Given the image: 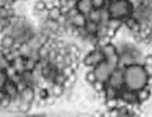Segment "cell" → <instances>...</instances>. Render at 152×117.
I'll return each instance as SVG.
<instances>
[{
  "instance_id": "6da1fadb",
  "label": "cell",
  "mask_w": 152,
  "mask_h": 117,
  "mask_svg": "<svg viewBox=\"0 0 152 117\" xmlns=\"http://www.w3.org/2000/svg\"><path fill=\"white\" fill-rule=\"evenodd\" d=\"M147 73L142 64H131L124 67L125 87L138 91L147 86Z\"/></svg>"
},
{
  "instance_id": "4fadbf2b",
  "label": "cell",
  "mask_w": 152,
  "mask_h": 117,
  "mask_svg": "<svg viewBox=\"0 0 152 117\" xmlns=\"http://www.w3.org/2000/svg\"><path fill=\"white\" fill-rule=\"evenodd\" d=\"M119 93H120V90L116 89V87H113L108 84H106V87L102 92V97H103V100L104 98H118L119 97Z\"/></svg>"
},
{
  "instance_id": "5bb4252c",
  "label": "cell",
  "mask_w": 152,
  "mask_h": 117,
  "mask_svg": "<svg viewBox=\"0 0 152 117\" xmlns=\"http://www.w3.org/2000/svg\"><path fill=\"white\" fill-rule=\"evenodd\" d=\"M137 97H138V102L140 104L145 103L148 100V98L151 97V93H150V90H148V86H145L140 90L137 91Z\"/></svg>"
},
{
  "instance_id": "2e32d148",
  "label": "cell",
  "mask_w": 152,
  "mask_h": 117,
  "mask_svg": "<svg viewBox=\"0 0 152 117\" xmlns=\"http://www.w3.org/2000/svg\"><path fill=\"white\" fill-rule=\"evenodd\" d=\"M84 28H86V31H87V33H88V34H91V35H96V37H97V31H99V22H95V21H90V20H87Z\"/></svg>"
},
{
  "instance_id": "e0dca14e",
  "label": "cell",
  "mask_w": 152,
  "mask_h": 117,
  "mask_svg": "<svg viewBox=\"0 0 152 117\" xmlns=\"http://www.w3.org/2000/svg\"><path fill=\"white\" fill-rule=\"evenodd\" d=\"M87 19L90 20V21L100 22V21H101V9L93 8V9L87 14Z\"/></svg>"
},
{
  "instance_id": "7c38bea8",
  "label": "cell",
  "mask_w": 152,
  "mask_h": 117,
  "mask_svg": "<svg viewBox=\"0 0 152 117\" xmlns=\"http://www.w3.org/2000/svg\"><path fill=\"white\" fill-rule=\"evenodd\" d=\"M100 50L102 51V53H103L104 58H108V57H112V56L118 54V48H116L115 44H113L112 41H110V43H108V44H106L104 46L100 47Z\"/></svg>"
},
{
  "instance_id": "83f0119b",
  "label": "cell",
  "mask_w": 152,
  "mask_h": 117,
  "mask_svg": "<svg viewBox=\"0 0 152 117\" xmlns=\"http://www.w3.org/2000/svg\"><path fill=\"white\" fill-rule=\"evenodd\" d=\"M148 86V90H150V93H151V96H152V84L151 85H147Z\"/></svg>"
},
{
  "instance_id": "8992f818",
  "label": "cell",
  "mask_w": 152,
  "mask_h": 117,
  "mask_svg": "<svg viewBox=\"0 0 152 117\" xmlns=\"http://www.w3.org/2000/svg\"><path fill=\"white\" fill-rule=\"evenodd\" d=\"M119 98H121L125 103L129 104V105H140V103L138 102V97H137V91L127 89V87H122L120 90L119 93Z\"/></svg>"
},
{
  "instance_id": "f1b7e54d",
  "label": "cell",
  "mask_w": 152,
  "mask_h": 117,
  "mask_svg": "<svg viewBox=\"0 0 152 117\" xmlns=\"http://www.w3.org/2000/svg\"><path fill=\"white\" fill-rule=\"evenodd\" d=\"M109 1H114V0H109Z\"/></svg>"
},
{
  "instance_id": "ba28073f",
  "label": "cell",
  "mask_w": 152,
  "mask_h": 117,
  "mask_svg": "<svg viewBox=\"0 0 152 117\" xmlns=\"http://www.w3.org/2000/svg\"><path fill=\"white\" fill-rule=\"evenodd\" d=\"M4 91H5V93L7 95V96H10L11 98H15L17 96H19V89H18V85H17V83L14 82V80H12L11 78H8V80L6 82V84H5V86H4V89H2Z\"/></svg>"
},
{
  "instance_id": "44dd1931",
  "label": "cell",
  "mask_w": 152,
  "mask_h": 117,
  "mask_svg": "<svg viewBox=\"0 0 152 117\" xmlns=\"http://www.w3.org/2000/svg\"><path fill=\"white\" fill-rule=\"evenodd\" d=\"M46 11V1L45 0H36L33 4V12L40 13Z\"/></svg>"
},
{
  "instance_id": "277c9868",
  "label": "cell",
  "mask_w": 152,
  "mask_h": 117,
  "mask_svg": "<svg viewBox=\"0 0 152 117\" xmlns=\"http://www.w3.org/2000/svg\"><path fill=\"white\" fill-rule=\"evenodd\" d=\"M114 69H116V67L112 66L106 59L93 67V70L95 72V76H96V79L97 80H102V82H107L108 80V78H109V76H110V73H112V71Z\"/></svg>"
},
{
  "instance_id": "9c48e42d",
  "label": "cell",
  "mask_w": 152,
  "mask_h": 117,
  "mask_svg": "<svg viewBox=\"0 0 152 117\" xmlns=\"http://www.w3.org/2000/svg\"><path fill=\"white\" fill-rule=\"evenodd\" d=\"M71 25L75 27V28H78V27H84L86 26V22H87V15L86 14H82V13H76L74 17L69 18Z\"/></svg>"
},
{
  "instance_id": "9a60e30c",
  "label": "cell",
  "mask_w": 152,
  "mask_h": 117,
  "mask_svg": "<svg viewBox=\"0 0 152 117\" xmlns=\"http://www.w3.org/2000/svg\"><path fill=\"white\" fill-rule=\"evenodd\" d=\"M124 26V21L120 19H115V18H109V20L107 21V27L112 31L118 32L121 27Z\"/></svg>"
},
{
  "instance_id": "30bf717a",
  "label": "cell",
  "mask_w": 152,
  "mask_h": 117,
  "mask_svg": "<svg viewBox=\"0 0 152 117\" xmlns=\"http://www.w3.org/2000/svg\"><path fill=\"white\" fill-rule=\"evenodd\" d=\"M76 8L80 13L82 14H88L91 9H93V6H91V1L90 0H78L76 2Z\"/></svg>"
},
{
  "instance_id": "8fae6325",
  "label": "cell",
  "mask_w": 152,
  "mask_h": 117,
  "mask_svg": "<svg viewBox=\"0 0 152 117\" xmlns=\"http://www.w3.org/2000/svg\"><path fill=\"white\" fill-rule=\"evenodd\" d=\"M49 91H50V95L53 96V97H56L57 99L61 98L62 96H64V93H65L64 86L62 84H55V83L51 84V85H49Z\"/></svg>"
},
{
  "instance_id": "d4e9b609",
  "label": "cell",
  "mask_w": 152,
  "mask_h": 117,
  "mask_svg": "<svg viewBox=\"0 0 152 117\" xmlns=\"http://www.w3.org/2000/svg\"><path fill=\"white\" fill-rule=\"evenodd\" d=\"M142 65H152V54H147L144 57Z\"/></svg>"
},
{
  "instance_id": "7402d4cb",
  "label": "cell",
  "mask_w": 152,
  "mask_h": 117,
  "mask_svg": "<svg viewBox=\"0 0 152 117\" xmlns=\"http://www.w3.org/2000/svg\"><path fill=\"white\" fill-rule=\"evenodd\" d=\"M84 80H86L89 85H91V84L96 80V76H95V72H94L93 67H89V70L86 72V74H84Z\"/></svg>"
},
{
  "instance_id": "4316f807",
  "label": "cell",
  "mask_w": 152,
  "mask_h": 117,
  "mask_svg": "<svg viewBox=\"0 0 152 117\" xmlns=\"http://www.w3.org/2000/svg\"><path fill=\"white\" fill-rule=\"evenodd\" d=\"M53 6H55V5H53V1H52V0H48V1H46V11L51 9Z\"/></svg>"
},
{
  "instance_id": "5b68a950",
  "label": "cell",
  "mask_w": 152,
  "mask_h": 117,
  "mask_svg": "<svg viewBox=\"0 0 152 117\" xmlns=\"http://www.w3.org/2000/svg\"><path fill=\"white\" fill-rule=\"evenodd\" d=\"M108 85L116 87L119 90H121L125 86V79H124V67L118 66L116 69H114L108 78V80L106 82Z\"/></svg>"
},
{
  "instance_id": "7a4b0ae2",
  "label": "cell",
  "mask_w": 152,
  "mask_h": 117,
  "mask_svg": "<svg viewBox=\"0 0 152 117\" xmlns=\"http://www.w3.org/2000/svg\"><path fill=\"white\" fill-rule=\"evenodd\" d=\"M107 9L109 12L110 18L125 20L126 18L131 17L134 11V4L132 0H114L107 2Z\"/></svg>"
},
{
  "instance_id": "603a6c76",
  "label": "cell",
  "mask_w": 152,
  "mask_h": 117,
  "mask_svg": "<svg viewBox=\"0 0 152 117\" xmlns=\"http://www.w3.org/2000/svg\"><path fill=\"white\" fill-rule=\"evenodd\" d=\"M90 1H91L93 8H96V9H101V8L106 7L107 2H108V0H90Z\"/></svg>"
},
{
  "instance_id": "d6986e66",
  "label": "cell",
  "mask_w": 152,
  "mask_h": 117,
  "mask_svg": "<svg viewBox=\"0 0 152 117\" xmlns=\"http://www.w3.org/2000/svg\"><path fill=\"white\" fill-rule=\"evenodd\" d=\"M106 82H102V80H95L93 84H91V87H93V90L97 93V95H102V92H103V90H104V87H106Z\"/></svg>"
},
{
  "instance_id": "484cf974",
  "label": "cell",
  "mask_w": 152,
  "mask_h": 117,
  "mask_svg": "<svg viewBox=\"0 0 152 117\" xmlns=\"http://www.w3.org/2000/svg\"><path fill=\"white\" fill-rule=\"evenodd\" d=\"M144 69L148 77H152V65H144Z\"/></svg>"
},
{
  "instance_id": "f546056e",
  "label": "cell",
  "mask_w": 152,
  "mask_h": 117,
  "mask_svg": "<svg viewBox=\"0 0 152 117\" xmlns=\"http://www.w3.org/2000/svg\"><path fill=\"white\" fill-rule=\"evenodd\" d=\"M21 1H25V0H21Z\"/></svg>"
},
{
  "instance_id": "ac0fdd59",
  "label": "cell",
  "mask_w": 152,
  "mask_h": 117,
  "mask_svg": "<svg viewBox=\"0 0 152 117\" xmlns=\"http://www.w3.org/2000/svg\"><path fill=\"white\" fill-rule=\"evenodd\" d=\"M61 15H62V11H61V7H58V6H53L51 9L48 11V18L49 19L58 20Z\"/></svg>"
},
{
  "instance_id": "ffe728a7",
  "label": "cell",
  "mask_w": 152,
  "mask_h": 117,
  "mask_svg": "<svg viewBox=\"0 0 152 117\" xmlns=\"http://www.w3.org/2000/svg\"><path fill=\"white\" fill-rule=\"evenodd\" d=\"M104 106L107 110H114L119 106V97L118 98H104Z\"/></svg>"
},
{
  "instance_id": "52a82bcc",
  "label": "cell",
  "mask_w": 152,
  "mask_h": 117,
  "mask_svg": "<svg viewBox=\"0 0 152 117\" xmlns=\"http://www.w3.org/2000/svg\"><path fill=\"white\" fill-rule=\"evenodd\" d=\"M20 95V98L25 102H30V103H33L37 98V95H36V90L32 85H26L24 89L20 90L19 92Z\"/></svg>"
},
{
  "instance_id": "cb8c5ba5",
  "label": "cell",
  "mask_w": 152,
  "mask_h": 117,
  "mask_svg": "<svg viewBox=\"0 0 152 117\" xmlns=\"http://www.w3.org/2000/svg\"><path fill=\"white\" fill-rule=\"evenodd\" d=\"M7 80H8V76H7L6 71L0 69V89H4V86H5Z\"/></svg>"
},
{
  "instance_id": "3957f363",
  "label": "cell",
  "mask_w": 152,
  "mask_h": 117,
  "mask_svg": "<svg viewBox=\"0 0 152 117\" xmlns=\"http://www.w3.org/2000/svg\"><path fill=\"white\" fill-rule=\"evenodd\" d=\"M104 56L99 47H93L89 52H87L82 58V64L87 67H94L102 60H104Z\"/></svg>"
}]
</instances>
